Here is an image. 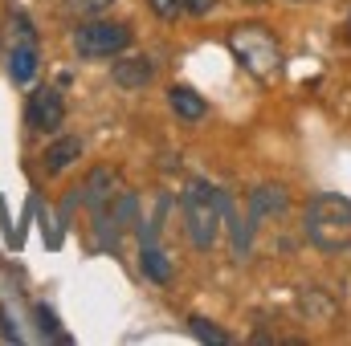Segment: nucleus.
I'll return each instance as SVG.
<instances>
[{
  "label": "nucleus",
  "mask_w": 351,
  "mask_h": 346,
  "mask_svg": "<svg viewBox=\"0 0 351 346\" xmlns=\"http://www.w3.org/2000/svg\"><path fill=\"white\" fill-rule=\"evenodd\" d=\"M217 8V0H184V12H192V16H208Z\"/></svg>",
  "instance_id": "obj_17"
},
{
  "label": "nucleus",
  "mask_w": 351,
  "mask_h": 346,
  "mask_svg": "<svg viewBox=\"0 0 351 346\" xmlns=\"http://www.w3.org/2000/svg\"><path fill=\"white\" fill-rule=\"evenodd\" d=\"M37 330H41V338L70 343V334H66V330H58V318H53V310H45V306H37Z\"/></svg>",
  "instance_id": "obj_13"
},
{
  "label": "nucleus",
  "mask_w": 351,
  "mask_h": 346,
  "mask_svg": "<svg viewBox=\"0 0 351 346\" xmlns=\"http://www.w3.org/2000/svg\"><path fill=\"white\" fill-rule=\"evenodd\" d=\"M343 37H348V45H351V16H348V25H343Z\"/></svg>",
  "instance_id": "obj_18"
},
{
  "label": "nucleus",
  "mask_w": 351,
  "mask_h": 346,
  "mask_svg": "<svg viewBox=\"0 0 351 346\" xmlns=\"http://www.w3.org/2000/svg\"><path fill=\"white\" fill-rule=\"evenodd\" d=\"M74 53L86 62H102V57H119L131 45V29L123 21H106V16H86L74 29Z\"/></svg>",
  "instance_id": "obj_4"
},
{
  "label": "nucleus",
  "mask_w": 351,
  "mask_h": 346,
  "mask_svg": "<svg viewBox=\"0 0 351 346\" xmlns=\"http://www.w3.org/2000/svg\"><path fill=\"white\" fill-rule=\"evenodd\" d=\"M302 232H306V241H311L319 253H327V257L351 253V200L339 196V191H319V196H311Z\"/></svg>",
  "instance_id": "obj_1"
},
{
  "label": "nucleus",
  "mask_w": 351,
  "mask_h": 346,
  "mask_svg": "<svg viewBox=\"0 0 351 346\" xmlns=\"http://www.w3.org/2000/svg\"><path fill=\"white\" fill-rule=\"evenodd\" d=\"M290 208V191L282 183H262L250 191V216L254 220H269V216H282Z\"/></svg>",
  "instance_id": "obj_10"
},
{
  "label": "nucleus",
  "mask_w": 351,
  "mask_h": 346,
  "mask_svg": "<svg viewBox=\"0 0 351 346\" xmlns=\"http://www.w3.org/2000/svg\"><path fill=\"white\" fill-rule=\"evenodd\" d=\"M66 122V102H62V90L53 86H37L25 102V127L37 131V135H49Z\"/></svg>",
  "instance_id": "obj_7"
},
{
  "label": "nucleus",
  "mask_w": 351,
  "mask_h": 346,
  "mask_svg": "<svg viewBox=\"0 0 351 346\" xmlns=\"http://www.w3.org/2000/svg\"><path fill=\"white\" fill-rule=\"evenodd\" d=\"M152 78H156V62L147 57V53H131V57H119L114 66H110V82L119 90H143L152 86Z\"/></svg>",
  "instance_id": "obj_8"
},
{
  "label": "nucleus",
  "mask_w": 351,
  "mask_h": 346,
  "mask_svg": "<svg viewBox=\"0 0 351 346\" xmlns=\"http://www.w3.org/2000/svg\"><path fill=\"white\" fill-rule=\"evenodd\" d=\"M180 212H184V232L188 245L196 253L217 249L221 241V224H225V208H221V191L208 179H188L184 196H180Z\"/></svg>",
  "instance_id": "obj_2"
},
{
  "label": "nucleus",
  "mask_w": 351,
  "mask_h": 346,
  "mask_svg": "<svg viewBox=\"0 0 351 346\" xmlns=\"http://www.w3.org/2000/svg\"><path fill=\"white\" fill-rule=\"evenodd\" d=\"M78 155H82V139H74V135H58V139L41 151V168H45V175H62Z\"/></svg>",
  "instance_id": "obj_11"
},
{
  "label": "nucleus",
  "mask_w": 351,
  "mask_h": 346,
  "mask_svg": "<svg viewBox=\"0 0 351 346\" xmlns=\"http://www.w3.org/2000/svg\"><path fill=\"white\" fill-rule=\"evenodd\" d=\"M110 4L114 0H70V12H78V16H102Z\"/></svg>",
  "instance_id": "obj_15"
},
{
  "label": "nucleus",
  "mask_w": 351,
  "mask_h": 346,
  "mask_svg": "<svg viewBox=\"0 0 351 346\" xmlns=\"http://www.w3.org/2000/svg\"><path fill=\"white\" fill-rule=\"evenodd\" d=\"M188 330L200 338V343H229V334L225 330H217L213 322H204V318H188Z\"/></svg>",
  "instance_id": "obj_14"
},
{
  "label": "nucleus",
  "mask_w": 351,
  "mask_h": 346,
  "mask_svg": "<svg viewBox=\"0 0 351 346\" xmlns=\"http://www.w3.org/2000/svg\"><path fill=\"white\" fill-rule=\"evenodd\" d=\"M168 106H172L176 118H184V122H200V118L208 114V102H204L192 86H172L168 90Z\"/></svg>",
  "instance_id": "obj_12"
},
{
  "label": "nucleus",
  "mask_w": 351,
  "mask_h": 346,
  "mask_svg": "<svg viewBox=\"0 0 351 346\" xmlns=\"http://www.w3.org/2000/svg\"><path fill=\"white\" fill-rule=\"evenodd\" d=\"M229 45H233V53H237V62L254 74V78H274L278 74V62H282V53H278V45H274V37L265 33L262 25H241V29H233L229 33Z\"/></svg>",
  "instance_id": "obj_5"
},
{
  "label": "nucleus",
  "mask_w": 351,
  "mask_h": 346,
  "mask_svg": "<svg viewBox=\"0 0 351 346\" xmlns=\"http://www.w3.org/2000/svg\"><path fill=\"white\" fill-rule=\"evenodd\" d=\"M152 4V12L160 16V21H176L180 12H184V0H147Z\"/></svg>",
  "instance_id": "obj_16"
},
{
  "label": "nucleus",
  "mask_w": 351,
  "mask_h": 346,
  "mask_svg": "<svg viewBox=\"0 0 351 346\" xmlns=\"http://www.w3.org/2000/svg\"><path fill=\"white\" fill-rule=\"evenodd\" d=\"M78 191H82V204H86L90 212H102V208L119 196V172H114V168H94V172L78 183Z\"/></svg>",
  "instance_id": "obj_9"
},
{
  "label": "nucleus",
  "mask_w": 351,
  "mask_h": 346,
  "mask_svg": "<svg viewBox=\"0 0 351 346\" xmlns=\"http://www.w3.org/2000/svg\"><path fill=\"white\" fill-rule=\"evenodd\" d=\"M298 4H302V0H298Z\"/></svg>",
  "instance_id": "obj_19"
},
{
  "label": "nucleus",
  "mask_w": 351,
  "mask_h": 346,
  "mask_svg": "<svg viewBox=\"0 0 351 346\" xmlns=\"http://www.w3.org/2000/svg\"><path fill=\"white\" fill-rule=\"evenodd\" d=\"M4 66L12 74V82H33L37 66H41V45H37V29L25 12H12L4 25Z\"/></svg>",
  "instance_id": "obj_3"
},
{
  "label": "nucleus",
  "mask_w": 351,
  "mask_h": 346,
  "mask_svg": "<svg viewBox=\"0 0 351 346\" xmlns=\"http://www.w3.org/2000/svg\"><path fill=\"white\" fill-rule=\"evenodd\" d=\"M94 224H98V245L102 249H119V237L131 224H139V196L131 187H119V196L102 212H94Z\"/></svg>",
  "instance_id": "obj_6"
}]
</instances>
